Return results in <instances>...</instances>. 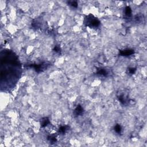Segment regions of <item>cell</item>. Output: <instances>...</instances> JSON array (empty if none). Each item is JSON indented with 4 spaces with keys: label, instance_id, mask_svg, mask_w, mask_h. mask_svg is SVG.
Returning <instances> with one entry per match:
<instances>
[{
    "label": "cell",
    "instance_id": "obj_1",
    "mask_svg": "<svg viewBox=\"0 0 147 147\" xmlns=\"http://www.w3.org/2000/svg\"><path fill=\"white\" fill-rule=\"evenodd\" d=\"M1 87L6 83L4 89H10L14 87L19 79L21 74V65L17 56L9 50L1 51Z\"/></svg>",
    "mask_w": 147,
    "mask_h": 147
},
{
    "label": "cell",
    "instance_id": "obj_2",
    "mask_svg": "<svg viewBox=\"0 0 147 147\" xmlns=\"http://www.w3.org/2000/svg\"><path fill=\"white\" fill-rule=\"evenodd\" d=\"M83 24L86 27L92 29H98L101 26V21L93 14H89L86 16L84 18Z\"/></svg>",
    "mask_w": 147,
    "mask_h": 147
},
{
    "label": "cell",
    "instance_id": "obj_3",
    "mask_svg": "<svg viewBox=\"0 0 147 147\" xmlns=\"http://www.w3.org/2000/svg\"><path fill=\"white\" fill-rule=\"evenodd\" d=\"M50 66H51V64L49 63L43 62L40 64H30L28 65V67L34 69L36 72L40 73L45 71Z\"/></svg>",
    "mask_w": 147,
    "mask_h": 147
},
{
    "label": "cell",
    "instance_id": "obj_4",
    "mask_svg": "<svg viewBox=\"0 0 147 147\" xmlns=\"http://www.w3.org/2000/svg\"><path fill=\"white\" fill-rule=\"evenodd\" d=\"M117 99L122 105L124 106H127L129 103V98L128 94L126 93H121L117 95Z\"/></svg>",
    "mask_w": 147,
    "mask_h": 147
},
{
    "label": "cell",
    "instance_id": "obj_5",
    "mask_svg": "<svg viewBox=\"0 0 147 147\" xmlns=\"http://www.w3.org/2000/svg\"><path fill=\"white\" fill-rule=\"evenodd\" d=\"M134 54V50L133 49H125L119 50V55L124 57H128Z\"/></svg>",
    "mask_w": 147,
    "mask_h": 147
},
{
    "label": "cell",
    "instance_id": "obj_6",
    "mask_svg": "<svg viewBox=\"0 0 147 147\" xmlns=\"http://www.w3.org/2000/svg\"><path fill=\"white\" fill-rule=\"evenodd\" d=\"M84 112H85V110H84L83 107L81 105H78L76 108H75L73 112L74 116L75 117L81 116V115H82L83 114Z\"/></svg>",
    "mask_w": 147,
    "mask_h": 147
},
{
    "label": "cell",
    "instance_id": "obj_7",
    "mask_svg": "<svg viewBox=\"0 0 147 147\" xmlns=\"http://www.w3.org/2000/svg\"><path fill=\"white\" fill-rule=\"evenodd\" d=\"M50 124V121L48 117H44V118H41L40 120V125L41 128H45L46 127L49 125Z\"/></svg>",
    "mask_w": 147,
    "mask_h": 147
},
{
    "label": "cell",
    "instance_id": "obj_8",
    "mask_svg": "<svg viewBox=\"0 0 147 147\" xmlns=\"http://www.w3.org/2000/svg\"><path fill=\"white\" fill-rule=\"evenodd\" d=\"M96 74L98 75H100V76L105 77H107L108 75V71H107L106 70H105V69L104 68H98L97 71H96Z\"/></svg>",
    "mask_w": 147,
    "mask_h": 147
},
{
    "label": "cell",
    "instance_id": "obj_9",
    "mask_svg": "<svg viewBox=\"0 0 147 147\" xmlns=\"http://www.w3.org/2000/svg\"><path fill=\"white\" fill-rule=\"evenodd\" d=\"M47 140L48 141H49L50 144L51 145L55 144L56 142H57V138H56V136L54 134L48 136Z\"/></svg>",
    "mask_w": 147,
    "mask_h": 147
},
{
    "label": "cell",
    "instance_id": "obj_10",
    "mask_svg": "<svg viewBox=\"0 0 147 147\" xmlns=\"http://www.w3.org/2000/svg\"><path fill=\"white\" fill-rule=\"evenodd\" d=\"M124 13L125 16L127 17V18H131L132 16V10L131 8L129 7V6H127L124 9Z\"/></svg>",
    "mask_w": 147,
    "mask_h": 147
},
{
    "label": "cell",
    "instance_id": "obj_11",
    "mask_svg": "<svg viewBox=\"0 0 147 147\" xmlns=\"http://www.w3.org/2000/svg\"><path fill=\"white\" fill-rule=\"evenodd\" d=\"M69 128H70V127L68 125L62 126V127H60L59 128L58 132V133L59 134H62V135L66 133V132L69 129Z\"/></svg>",
    "mask_w": 147,
    "mask_h": 147
},
{
    "label": "cell",
    "instance_id": "obj_12",
    "mask_svg": "<svg viewBox=\"0 0 147 147\" xmlns=\"http://www.w3.org/2000/svg\"><path fill=\"white\" fill-rule=\"evenodd\" d=\"M142 19H143V15H141V14H137L134 17V20L137 23H140L141 22Z\"/></svg>",
    "mask_w": 147,
    "mask_h": 147
},
{
    "label": "cell",
    "instance_id": "obj_13",
    "mask_svg": "<svg viewBox=\"0 0 147 147\" xmlns=\"http://www.w3.org/2000/svg\"><path fill=\"white\" fill-rule=\"evenodd\" d=\"M136 70H137V68H135V67H129L127 69V73L128 75H132L135 74L136 72Z\"/></svg>",
    "mask_w": 147,
    "mask_h": 147
},
{
    "label": "cell",
    "instance_id": "obj_14",
    "mask_svg": "<svg viewBox=\"0 0 147 147\" xmlns=\"http://www.w3.org/2000/svg\"><path fill=\"white\" fill-rule=\"evenodd\" d=\"M67 4L68 5L71 6V7L74 8H77L78 6V4L76 1H69L67 2Z\"/></svg>",
    "mask_w": 147,
    "mask_h": 147
},
{
    "label": "cell",
    "instance_id": "obj_15",
    "mask_svg": "<svg viewBox=\"0 0 147 147\" xmlns=\"http://www.w3.org/2000/svg\"><path fill=\"white\" fill-rule=\"evenodd\" d=\"M114 131L116 132L117 133L120 134V133H121L122 130V127H121V126L120 125H119V124H116L115 125V127L114 128Z\"/></svg>",
    "mask_w": 147,
    "mask_h": 147
},
{
    "label": "cell",
    "instance_id": "obj_16",
    "mask_svg": "<svg viewBox=\"0 0 147 147\" xmlns=\"http://www.w3.org/2000/svg\"><path fill=\"white\" fill-rule=\"evenodd\" d=\"M53 51L58 54H61V52H62V49H61L60 45H56L54 47Z\"/></svg>",
    "mask_w": 147,
    "mask_h": 147
}]
</instances>
